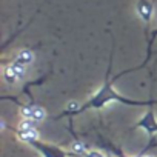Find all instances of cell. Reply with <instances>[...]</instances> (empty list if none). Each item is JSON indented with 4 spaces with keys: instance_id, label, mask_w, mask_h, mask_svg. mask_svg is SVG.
Segmentation results:
<instances>
[{
    "instance_id": "1",
    "label": "cell",
    "mask_w": 157,
    "mask_h": 157,
    "mask_svg": "<svg viewBox=\"0 0 157 157\" xmlns=\"http://www.w3.org/2000/svg\"><path fill=\"white\" fill-rule=\"evenodd\" d=\"M111 68H113V59L109 62V66H108V74H106V78L105 82L102 85V88L94 93L91 96V99L88 102H85L83 105H80V108H78L74 116H78L82 114L88 109H100L103 108L106 103L109 102H119V103H123V105H132V106H152L157 103V99H151V100H131L122 94H119L116 90H114V80H109V74H111Z\"/></svg>"
},
{
    "instance_id": "2",
    "label": "cell",
    "mask_w": 157,
    "mask_h": 157,
    "mask_svg": "<svg viewBox=\"0 0 157 157\" xmlns=\"http://www.w3.org/2000/svg\"><path fill=\"white\" fill-rule=\"evenodd\" d=\"M28 145L33 146L34 149H37V152H40L42 157H78L74 151L63 149V148H60L54 143H46L40 139H36Z\"/></svg>"
},
{
    "instance_id": "3",
    "label": "cell",
    "mask_w": 157,
    "mask_h": 157,
    "mask_svg": "<svg viewBox=\"0 0 157 157\" xmlns=\"http://www.w3.org/2000/svg\"><path fill=\"white\" fill-rule=\"evenodd\" d=\"M134 128L143 129L148 134H157V119H155V114H154L152 106H149V109L136 122Z\"/></svg>"
},
{
    "instance_id": "4",
    "label": "cell",
    "mask_w": 157,
    "mask_h": 157,
    "mask_svg": "<svg viewBox=\"0 0 157 157\" xmlns=\"http://www.w3.org/2000/svg\"><path fill=\"white\" fill-rule=\"evenodd\" d=\"M136 11L140 16V19L146 25H149V22L152 19V14H154V3L151 2V0H137Z\"/></svg>"
},
{
    "instance_id": "5",
    "label": "cell",
    "mask_w": 157,
    "mask_h": 157,
    "mask_svg": "<svg viewBox=\"0 0 157 157\" xmlns=\"http://www.w3.org/2000/svg\"><path fill=\"white\" fill-rule=\"evenodd\" d=\"M155 37H157V28L151 33V39H149V42H148V46H146V57H145V60L139 65V66H134V68H129V69H126V71H123V72H119L113 80H117L119 77H122L123 74H126V72H131V71H139L140 68H143V66H146V63L149 62V59H151V54H152V45H154V40H155Z\"/></svg>"
},
{
    "instance_id": "6",
    "label": "cell",
    "mask_w": 157,
    "mask_h": 157,
    "mask_svg": "<svg viewBox=\"0 0 157 157\" xmlns=\"http://www.w3.org/2000/svg\"><path fill=\"white\" fill-rule=\"evenodd\" d=\"M16 136L20 142H25V143H31L33 140L39 139V132H37V128L34 129H20L17 128L16 129Z\"/></svg>"
},
{
    "instance_id": "7",
    "label": "cell",
    "mask_w": 157,
    "mask_h": 157,
    "mask_svg": "<svg viewBox=\"0 0 157 157\" xmlns=\"http://www.w3.org/2000/svg\"><path fill=\"white\" fill-rule=\"evenodd\" d=\"M33 60H34V52H33L29 48L20 49V51L17 52V56L14 57V62H17V63H20V65H25V66H28L29 63H33Z\"/></svg>"
},
{
    "instance_id": "8",
    "label": "cell",
    "mask_w": 157,
    "mask_h": 157,
    "mask_svg": "<svg viewBox=\"0 0 157 157\" xmlns=\"http://www.w3.org/2000/svg\"><path fill=\"white\" fill-rule=\"evenodd\" d=\"M3 78H5V82H6V83H10V85H14L17 80H20V78L17 77V74L13 71V68H11V66H8V68H5V69H3Z\"/></svg>"
},
{
    "instance_id": "9",
    "label": "cell",
    "mask_w": 157,
    "mask_h": 157,
    "mask_svg": "<svg viewBox=\"0 0 157 157\" xmlns=\"http://www.w3.org/2000/svg\"><path fill=\"white\" fill-rule=\"evenodd\" d=\"M10 66L13 68V71L17 74V77L20 78V80H22V78H25V72H26V71H25V68H26L25 65H20V63H17V62L13 60V62L10 63Z\"/></svg>"
},
{
    "instance_id": "10",
    "label": "cell",
    "mask_w": 157,
    "mask_h": 157,
    "mask_svg": "<svg viewBox=\"0 0 157 157\" xmlns=\"http://www.w3.org/2000/svg\"><path fill=\"white\" fill-rule=\"evenodd\" d=\"M34 106L36 105H20V116H22V119H33Z\"/></svg>"
},
{
    "instance_id": "11",
    "label": "cell",
    "mask_w": 157,
    "mask_h": 157,
    "mask_svg": "<svg viewBox=\"0 0 157 157\" xmlns=\"http://www.w3.org/2000/svg\"><path fill=\"white\" fill-rule=\"evenodd\" d=\"M71 151H74L78 157H83L85 152H86V146H85L82 142H74V143L71 145Z\"/></svg>"
},
{
    "instance_id": "12",
    "label": "cell",
    "mask_w": 157,
    "mask_h": 157,
    "mask_svg": "<svg viewBox=\"0 0 157 157\" xmlns=\"http://www.w3.org/2000/svg\"><path fill=\"white\" fill-rule=\"evenodd\" d=\"M45 116H46V113H45V109L36 105V106H34V113H33V120L39 123V122H42V120L45 119Z\"/></svg>"
},
{
    "instance_id": "13",
    "label": "cell",
    "mask_w": 157,
    "mask_h": 157,
    "mask_svg": "<svg viewBox=\"0 0 157 157\" xmlns=\"http://www.w3.org/2000/svg\"><path fill=\"white\" fill-rule=\"evenodd\" d=\"M19 128L20 129H34V128H37V122H34L33 119H23L20 122Z\"/></svg>"
},
{
    "instance_id": "14",
    "label": "cell",
    "mask_w": 157,
    "mask_h": 157,
    "mask_svg": "<svg viewBox=\"0 0 157 157\" xmlns=\"http://www.w3.org/2000/svg\"><path fill=\"white\" fill-rule=\"evenodd\" d=\"M83 157H105V154H102V152L97 151V149H90V151L85 152Z\"/></svg>"
}]
</instances>
